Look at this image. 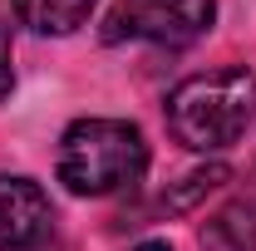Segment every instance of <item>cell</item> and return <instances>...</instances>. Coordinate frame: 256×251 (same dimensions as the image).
<instances>
[{"mask_svg":"<svg viewBox=\"0 0 256 251\" xmlns=\"http://www.w3.org/2000/svg\"><path fill=\"white\" fill-rule=\"evenodd\" d=\"M54 207L40 182L30 178H0V251H30L50 236Z\"/></svg>","mask_w":256,"mask_h":251,"instance_id":"cell-4","label":"cell"},{"mask_svg":"<svg viewBox=\"0 0 256 251\" xmlns=\"http://www.w3.org/2000/svg\"><path fill=\"white\" fill-rule=\"evenodd\" d=\"M252 118H256V74H246V69L192 74L168 94V128L192 153L232 148Z\"/></svg>","mask_w":256,"mask_h":251,"instance_id":"cell-1","label":"cell"},{"mask_svg":"<svg viewBox=\"0 0 256 251\" xmlns=\"http://www.w3.org/2000/svg\"><path fill=\"white\" fill-rule=\"evenodd\" d=\"M94 0H15L20 25H30L34 34H74L89 20Z\"/></svg>","mask_w":256,"mask_h":251,"instance_id":"cell-6","label":"cell"},{"mask_svg":"<svg viewBox=\"0 0 256 251\" xmlns=\"http://www.w3.org/2000/svg\"><path fill=\"white\" fill-rule=\"evenodd\" d=\"M148 143L124 118H79L60 138V182L79 197H108L143 178Z\"/></svg>","mask_w":256,"mask_h":251,"instance_id":"cell-2","label":"cell"},{"mask_svg":"<svg viewBox=\"0 0 256 251\" xmlns=\"http://www.w3.org/2000/svg\"><path fill=\"white\" fill-rule=\"evenodd\" d=\"M202 251H256V202H226L202 226Z\"/></svg>","mask_w":256,"mask_h":251,"instance_id":"cell-5","label":"cell"},{"mask_svg":"<svg viewBox=\"0 0 256 251\" xmlns=\"http://www.w3.org/2000/svg\"><path fill=\"white\" fill-rule=\"evenodd\" d=\"M15 50H10V20H5V10H0V98L10 94V84H15Z\"/></svg>","mask_w":256,"mask_h":251,"instance_id":"cell-7","label":"cell"},{"mask_svg":"<svg viewBox=\"0 0 256 251\" xmlns=\"http://www.w3.org/2000/svg\"><path fill=\"white\" fill-rule=\"evenodd\" d=\"M212 20H217V0H118L104 20V40L108 44L148 40L182 50L212 30Z\"/></svg>","mask_w":256,"mask_h":251,"instance_id":"cell-3","label":"cell"},{"mask_svg":"<svg viewBox=\"0 0 256 251\" xmlns=\"http://www.w3.org/2000/svg\"><path fill=\"white\" fill-rule=\"evenodd\" d=\"M133 251H172L168 242H143V246H133Z\"/></svg>","mask_w":256,"mask_h":251,"instance_id":"cell-8","label":"cell"}]
</instances>
